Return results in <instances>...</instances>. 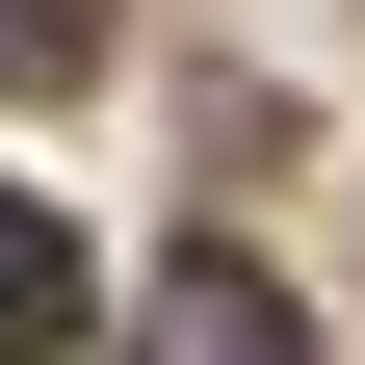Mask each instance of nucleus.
Masks as SVG:
<instances>
[{"instance_id": "1", "label": "nucleus", "mask_w": 365, "mask_h": 365, "mask_svg": "<svg viewBox=\"0 0 365 365\" xmlns=\"http://www.w3.org/2000/svg\"><path fill=\"white\" fill-rule=\"evenodd\" d=\"M130 365H313V313L261 287L235 235H209V261H157V313H130Z\"/></svg>"}, {"instance_id": "2", "label": "nucleus", "mask_w": 365, "mask_h": 365, "mask_svg": "<svg viewBox=\"0 0 365 365\" xmlns=\"http://www.w3.org/2000/svg\"><path fill=\"white\" fill-rule=\"evenodd\" d=\"M0 365H78V235H53V182H0Z\"/></svg>"}, {"instance_id": "3", "label": "nucleus", "mask_w": 365, "mask_h": 365, "mask_svg": "<svg viewBox=\"0 0 365 365\" xmlns=\"http://www.w3.org/2000/svg\"><path fill=\"white\" fill-rule=\"evenodd\" d=\"M78 26H105V0H0V78H78Z\"/></svg>"}]
</instances>
